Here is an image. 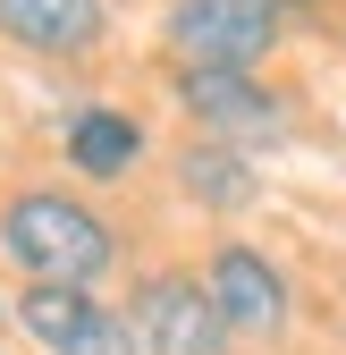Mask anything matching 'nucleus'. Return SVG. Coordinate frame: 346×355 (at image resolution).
<instances>
[{"mask_svg": "<svg viewBox=\"0 0 346 355\" xmlns=\"http://www.w3.org/2000/svg\"><path fill=\"white\" fill-rule=\"evenodd\" d=\"M0 313H9V304H0Z\"/></svg>", "mask_w": 346, "mask_h": 355, "instance_id": "nucleus-11", "label": "nucleus"}, {"mask_svg": "<svg viewBox=\"0 0 346 355\" xmlns=\"http://www.w3.org/2000/svg\"><path fill=\"white\" fill-rule=\"evenodd\" d=\"M136 347L144 355H228V313H220V296H211L194 271H152L136 288Z\"/></svg>", "mask_w": 346, "mask_h": 355, "instance_id": "nucleus-4", "label": "nucleus"}, {"mask_svg": "<svg viewBox=\"0 0 346 355\" xmlns=\"http://www.w3.org/2000/svg\"><path fill=\"white\" fill-rule=\"evenodd\" d=\"M279 17L271 0H178L169 9V51L178 68H262L279 51Z\"/></svg>", "mask_w": 346, "mask_h": 355, "instance_id": "nucleus-2", "label": "nucleus"}, {"mask_svg": "<svg viewBox=\"0 0 346 355\" xmlns=\"http://www.w3.org/2000/svg\"><path fill=\"white\" fill-rule=\"evenodd\" d=\"M203 288L220 296L228 330H245V338H279V330H287V279H279L271 254L220 245V254H211V271H203Z\"/></svg>", "mask_w": 346, "mask_h": 355, "instance_id": "nucleus-6", "label": "nucleus"}, {"mask_svg": "<svg viewBox=\"0 0 346 355\" xmlns=\"http://www.w3.org/2000/svg\"><path fill=\"white\" fill-rule=\"evenodd\" d=\"M0 245L17 254V271H26V279H68V288H93L110 262H118L110 220H102V211H84L76 195H51V187H34V195H9V203H0Z\"/></svg>", "mask_w": 346, "mask_h": 355, "instance_id": "nucleus-1", "label": "nucleus"}, {"mask_svg": "<svg viewBox=\"0 0 346 355\" xmlns=\"http://www.w3.org/2000/svg\"><path fill=\"white\" fill-rule=\"evenodd\" d=\"M178 102H186L194 127H211L228 144H262V136L287 127V102L253 68H178Z\"/></svg>", "mask_w": 346, "mask_h": 355, "instance_id": "nucleus-5", "label": "nucleus"}, {"mask_svg": "<svg viewBox=\"0 0 346 355\" xmlns=\"http://www.w3.org/2000/svg\"><path fill=\"white\" fill-rule=\"evenodd\" d=\"M17 330H26L42 355H144V347H136V322L110 313L102 296L68 288V279H26Z\"/></svg>", "mask_w": 346, "mask_h": 355, "instance_id": "nucleus-3", "label": "nucleus"}, {"mask_svg": "<svg viewBox=\"0 0 346 355\" xmlns=\"http://www.w3.org/2000/svg\"><path fill=\"white\" fill-rule=\"evenodd\" d=\"M271 9H313V0H271Z\"/></svg>", "mask_w": 346, "mask_h": 355, "instance_id": "nucleus-10", "label": "nucleus"}, {"mask_svg": "<svg viewBox=\"0 0 346 355\" xmlns=\"http://www.w3.org/2000/svg\"><path fill=\"white\" fill-rule=\"evenodd\" d=\"M178 178H186V195H194V203H211V211H245V203H253L245 144H228V136L186 144V153H178Z\"/></svg>", "mask_w": 346, "mask_h": 355, "instance_id": "nucleus-9", "label": "nucleus"}, {"mask_svg": "<svg viewBox=\"0 0 346 355\" xmlns=\"http://www.w3.org/2000/svg\"><path fill=\"white\" fill-rule=\"evenodd\" d=\"M68 161L84 178H127L144 161V127L127 110H84V119H68Z\"/></svg>", "mask_w": 346, "mask_h": 355, "instance_id": "nucleus-8", "label": "nucleus"}, {"mask_svg": "<svg viewBox=\"0 0 346 355\" xmlns=\"http://www.w3.org/2000/svg\"><path fill=\"white\" fill-rule=\"evenodd\" d=\"M110 34L102 0H0V42H17L34 60H84Z\"/></svg>", "mask_w": 346, "mask_h": 355, "instance_id": "nucleus-7", "label": "nucleus"}]
</instances>
